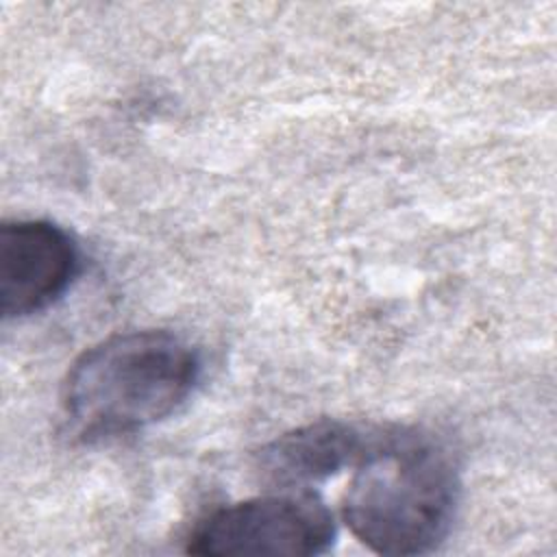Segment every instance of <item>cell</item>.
<instances>
[{
	"instance_id": "5",
	"label": "cell",
	"mask_w": 557,
	"mask_h": 557,
	"mask_svg": "<svg viewBox=\"0 0 557 557\" xmlns=\"http://www.w3.org/2000/svg\"><path fill=\"white\" fill-rule=\"evenodd\" d=\"M374 426L346 420H318L292 429L261 448L257 468L261 479L278 490H305L355 466Z\"/></svg>"
},
{
	"instance_id": "1",
	"label": "cell",
	"mask_w": 557,
	"mask_h": 557,
	"mask_svg": "<svg viewBox=\"0 0 557 557\" xmlns=\"http://www.w3.org/2000/svg\"><path fill=\"white\" fill-rule=\"evenodd\" d=\"M459 472L448 448L413 426H374L344 492L350 533L379 555H422L450 531Z\"/></svg>"
},
{
	"instance_id": "4",
	"label": "cell",
	"mask_w": 557,
	"mask_h": 557,
	"mask_svg": "<svg viewBox=\"0 0 557 557\" xmlns=\"http://www.w3.org/2000/svg\"><path fill=\"white\" fill-rule=\"evenodd\" d=\"M78 268L74 239L48 220H13L0 228V311L24 318L52 305Z\"/></svg>"
},
{
	"instance_id": "2",
	"label": "cell",
	"mask_w": 557,
	"mask_h": 557,
	"mask_svg": "<svg viewBox=\"0 0 557 557\" xmlns=\"http://www.w3.org/2000/svg\"><path fill=\"white\" fill-rule=\"evenodd\" d=\"M198 374L200 359L178 335L115 333L70 366L61 392L63 413L87 442L135 433L174 413Z\"/></svg>"
},
{
	"instance_id": "3",
	"label": "cell",
	"mask_w": 557,
	"mask_h": 557,
	"mask_svg": "<svg viewBox=\"0 0 557 557\" xmlns=\"http://www.w3.org/2000/svg\"><path fill=\"white\" fill-rule=\"evenodd\" d=\"M335 520L307 490H281L220 507L187 537L194 555H318L331 548Z\"/></svg>"
}]
</instances>
